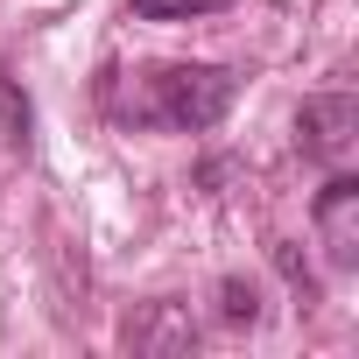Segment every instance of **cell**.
Segmentation results:
<instances>
[{
  "label": "cell",
  "instance_id": "3957f363",
  "mask_svg": "<svg viewBox=\"0 0 359 359\" xmlns=\"http://www.w3.org/2000/svg\"><path fill=\"white\" fill-rule=\"evenodd\" d=\"M317 240H324L331 268L359 261V184L352 176H331V184L317 191Z\"/></svg>",
  "mask_w": 359,
  "mask_h": 359
},
{
  "label": "cell",
  "instance_id": "6da1fadb",
  "mask_svg": "<svg viewBox=\"0 0 359 359\" xmlns=\"http://www.w3.org/2000/svg\"><path fill=\"white\" fill-rule=\"evenodd\" d=\"M233 71H219V64H141V71H127L113 92H106V106H113V120H127V127H162V134H205V127H219L226 113H233Z\"/></svg>",
  "mask_w": 359,
  "mask_h": 359
},
{
  "label": "cell",
  "instance_id": "5b68a950",
  "mask_svg": "<svg viewBox=\"0 0 359 359\" xmlns=\"http://www.w3.org/2000/svg\"><path fill=\"white\" fill-rule=\"evenodd\" d=\"M226 317H233V324H240V317L254 324V317H261V310H254V289H240V282H226Z\"/></svg>",
  "mask_w": 359,
  "mask_h": 359
},
{
  "label": "cell",
  "instance_id": "277c9868",
  "mask_svg": "<svg viewBox=\"0 0 359 359\" xmlns=\"http://www.w3.org/2000/svg\"><path fill=\"white\" fill-rule=\"evenodd\" d=\"M219 8H233V0H134L141 22H198V15H219Z\"/></svg>",
  "mask_w": 359,
  "mask_h": 359
},
{
  "label": "cell",
  "instance_id": "7a4b0ae2",
  "mask_svg": "<svg viewBox=\"0 0 359 359\" xmlns=\"http://www.w3.org/2000/svg\"><path fill=\"white\" fill-rule=\"evenodd\" d=\"M352 127H359V106H352L345 92H324V99L303 106L296 141H303L310 162H345V155H352Z\"/></svg>",
  "mask_w": 359,
  "mask_h": 359
}]
</instances>
